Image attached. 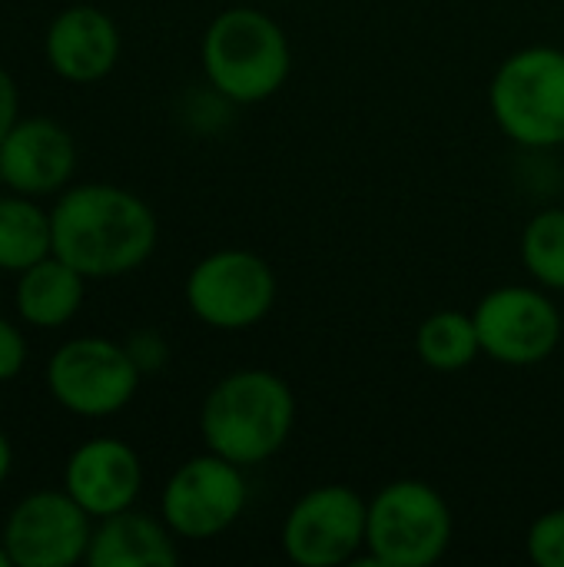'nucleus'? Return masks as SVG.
<instances>
[{"instance_id": "obj_1", "label": "nucleus", "mask_w": 564, "mask_h": 567, "mask_svg": "<svg viewBox=\"0 0 564 567\" xmlns=\"http://www.w3.org/2000/svg\"><path fill=\"white\" fill-rule=\"evenodd\" d=\"M53 256L86 279H116L140 269L160 239L150 203L113 183H83L57 196L50 209Z\"/></svg>"}, {"instance_id": "obj_2", "label": "nucleus", "mask_w": 564, "mask_h": 567, "mask_svg": "<svg viewBox=\"0 0 564 567\" xmlns=\"http://www.w3.org/2000/svg\"><path fill=\"white\" fill-rule=\"evenodd\" d=\"M296 429V395L269 369H236L203 399L199 435L209 452L256 468L283 452Z\"/></svg>"}, {"instance_id": "obj_3", "label": "nucleus", "mask_w": 564, "mask_h": 567, "mask_svg": "<svg viewBox=\"0 0 564 567\" xmlns=\"http://www.w3.org/2000/svg\"><path fill=\"white\" fill-rule=\"evenodd\" d=\"M199 60L216 96L253 106L283 90L293 73V47L279 20L256 7H226L203 33Z\"/></svg>"}, {"instance_id": "obj_4", "label": "nucleus", "mask_w": 564, "mask_h": 567, "mask_svg": "<svg viewBox=\"0 0 564 567\" xmlns=\"http://www.w3.org/2000/svg\"><path fill=\"white\" fill-rule=\"evenodd\" d=\"M495 126L525 150L564 146V50L535 43L509 53L489 83Z\"/></svg>"}, {"instance_id": "obj_5", "label": "nucleus", "mask_w": 564, "mask_h": 567, "mask_svg": "<svg viewBox=\"0 0 564 567\" xmlns=\"http://www.w3.org/2000/svg\"><path fill=\"white\" fill-rule=\"evenodd\" d=\"M455 538L445 495L422 478H399L369 498L366 551L376 567H432Z\"/></svg>"}, {"instance_id": "obj_6", "label": "nucleus", "mask_w": 564, "mask_h": 567, "mask_svg": "<svg viewBox=\"0 0 564 567\" xmlns=\"http://www.w3.org/2000/svg\"><path fill=\"white\" fill-rule=\"evenodd\" d=\"M276 292L279 282L273 266L259 252L239 246L203 256L183 286L189 312L219 332H246L259 326L273 312Z\"/></svg>"}, {"instance_id": "obj_7", "label": "nucleus", "mask_w": 564, "mask_h": 567, "mask_svg": "<svg viewBox=\"0 0 564 567\" xmlns=\"http://www.w3.org/2000/svg\"><path fill=\"white\" fill-rule=\"evenodd\" d=\"M140 379L143 372L130 349L100 336L70 339L47 362V389L53 402L76 419L120 415L133 402Z\"/></svg>"}, {"instance_id": "obj_8", "label": "nucleus", "mask_w": 564, "mask_h": 567, "mask_svg": "<svg viewBox=\"0 0 564 567\" xmlns=\"http://www.w3.org/2000/svg\"><path fill=\"white\" fill-rule=\"evenodd\" d=\"M246 502V468L206 449L170 475L160 495V518L183 542H209L243 518Z\"/></svg>"}, {"instance_id": "obj_9", "label": "nucleus", "mask_w": 564, "mask_h": 567, "mask_svg": "<svg viewBox=\"0 0 564 567\" xmlns=\"http://www.w3.org/2000/svg\"><path fill=\"white\" fill-rule=\"evenodd\" d=\"M472 319L482 355L509 369L542 365L562 346V309L542 286H499L475 302Z\"/></svg>"}, {"instance_id": "obj_10", "label": "nucleus", "mask_w": 564, "mask_h": 567, "mask_svg": "<svg viewBox=\"0 0 564 567\" xmlns=\"http://www.w3.org/2000/svg\"><path fill=\"white\" fill-rule=\"evenodd\" d=\"M369 502L349 485H316L283 518L279 545L299 567H339L366 551Z\"/></svg>"}, {"instance_id": "obj_11", "label": "nucleus", "mask_w": 564, "mask_h": 567, "mask_svg": "<svg viewBox=\"0 0 564 567\" xmlns=\"http://www.w3.org/2000/svg\"><path fill=\"white\" fill-rule=\"evenodd\" d=\"M93 518L66 488H43L20 498L0 532L10 567H70L86 561Z\"/></svg>"}, {"instance_id": "obj_12", "label": "nucleus", "mask_w": 564, "mask_h": 567, "mask_svg": "<svg viewBox=\"0 0 564 567\" xmlns=\"http://www.w3.org/2000/svg\"><path fill=\"white\" fill-rule=\"evenodd\" d=\"M76 169V143L53 116H20L0 140V183L23 196L63 193Z\"/></svg>"}, {"instance_id": "obj_13", "label": "nucleus", "mask_w": 564, "mask_h": 567, "mask_svg": "<svg viewBox=\"0 0 564 567\" xmlns=\"http://www.w3.org/2000/svg\"><path fill=\"white\" fill-rule=\"evenodd\" d=\"M63 488L96 522L136 505L143 488V462L120 439H90L66 458Z\"/></svg>"}, {"instance_id": "obj_14", "label": "nucleus", "mask_w": 564, "mask_h": 567, "mask_svg": "<svg viewBox=\"0 0 564 567\" xmlns=\"http://www.w3.org/2000/svg\"><path fill=\"white\" fill-rule=\"evenodd\" d=\"M120 30L113 17L93 3H73L60 10L43 37V56L50 70L66 83H96L120 60Z\"/></svg>"}, {"instance_id": "obj_15", "label": "nucleus", "mask_w": 564, "mask_h": 567, "mask_svg": "<svg viewBox=\"0 0 564 567\" xmlns=\"http://www.w3.org/2000/svg\"><path fill=\"white\" fill-rule=\"evenodd\" d=\"M180 561L176 535L163 518H150L136 508L93 522L86 561L90 567H173Z\"/></svg>"}, {"instance_id": "obj_16", "label": "nucleus", "mask_w": 564, "mask_h": 567, "mask_svg": "<svg viewBox=\"0 0 564 567\" xmlns=\"http://www.w3.org/2000/svg\"><path fill=\"white\" fill-rule=\"evenodd\" d=\"M86 296V276H80L60 256H47L30 269L17 272V312L27 326L60 329L66 326Z\"/></svg>"}, {"instance_id": "obj_17", "label": "nucleus", "mask_w": 564, "mask_h": 567, "mask_svg": "<svg viewBox=\"0 0 564 567\" xmlns=\"http://www.w3.org/2000/svg\"><path fill=\"white\" fill-rule=\"evenodd\" d=\"M53 252L50 209L37 196H0V272H23Z\"/></svg>"}, {"instance_id": "obj_18", "label": "nucleus", "mask_w": 564, "mask_h": 567, "mask_svg": "<svg viewBox=\"0 0 564 567\" xmlns=\"http://www.w3.org/2000/svg\"><path fill=\"white\" fill-rule=\"evenodd\" d=\"M416 355L432 372H462L482 355L472 312L439 309L416 329Z\"/></svg>"}, {"instance_id": "obj_19", "label": "nucleus", "mask_w": 564, "mask_h": 567, "mask_svg": "<svg viewBox=\"0 0 564 567\" xmlns=\"http://www.w3.org/2000/svg\"><path fill=\"white\" fill-rule=\"evenodd\" d=\"M519 252L535 286L564 292V206L542 209L525 223Z\"/></svg>"}, {"instance_id": "obj_20", "label": "nucleus", "mask_w": 564, "mask_h": 567, "mask_svg": "<svg viewBox=\"0 0 564 567\" xmlns=\"http://www.w3.org/2000/svg\"><path fill=\"white\" fill-rule=\"evenodd\" d=\"M525 548L539 567H564V505L532 522Z\"/></svg>"}, {"instance_id": "obj_21", "label": "nucleus", "mask_w": 564, "mask_h": 567, "mask_svg": "<svg viewBox=\"0 0 564 567\" xmlns=\"http://www.w3.org/2000/svg\"><path fill=\"white\" fill-rule=\"evenodd\" d=\"M27 365V339L23 332L0 316V382H10Z\"/></svg>"}, {"instance_id": "obj_22", "label": "nucleus", "mask_w": 564, "mask_h": 567, "mask_svg": "<svg viewBox=\"0 0 564 567\" xmlns=\"http://www.w3.org/2000/svg\"><path fill=\"white\" fill-rule=\"evenodd\" d=\"M133 362L140 365V372H156L163 362H166V346L153 336V332H143V336H133L126 342Z\"/></svg>"}, {"instance_id": "obj_23", "label": "nucleus", "mask_w": 564, "mask_h": 567, "mask_svg": "<svg viewBox=\"0 0 564 567\" xmlns=\"http://www.w3.org/2000/svg\"><path fill=\"white\" fill-rule=\"evenodd\" d=\"M17 120H20V90L10 70L0 66V140L13 130Z\"/></svg>"}, {"instance_id": "obj_24", "label": "nucleus", "mask_w": 564, "mask_h": 567, "mask_svg": "<svg viewBox=\"0 0 564 567\" xmlns=\"http://www.w3.org/2000/svg\"><path fill=\"white\" fill-rule=\"evenodd\" d=\"M10 468H13V449H10V439L0 432V485L10 478Z\"/></svg>"}, {"instance_id": "obj_25", "label": "nucleus", "mask_w": 564, "mask_h": 567, "mask_svg": "<svg viewBox=\"0 0 564 567\" xmlns=\"http://www.w3.org/2000/svg\"><path fill=\"white\" fill-rule=\"evenodd\" d=\"M0 567H10V555H7V548H3V542H0Z\"/></svg>"}]
</instances>
